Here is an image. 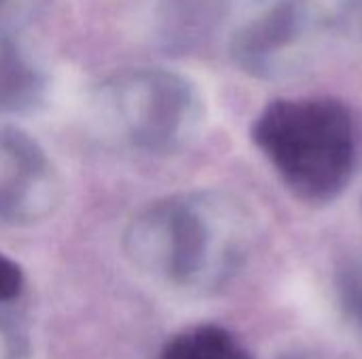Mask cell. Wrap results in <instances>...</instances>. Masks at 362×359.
I'll list each match as a JSON object with an SVG mask.
<instances>
[{
    "instance_id": "cell-1",
    "label": "cell",
    "mask_w": 362,
    "mask_h": 359,
    "mask_svg": "<svg viewBox=\"0 0 362 359\" xmlns=\"http://www.w3.org/2000/svg\"><path fill=\"white\" fill-rule=\"evenodd\" d=\"M250 218L221 193H185L140 212L127 229L129 258L189 292H216L235 277L250 248Z\"/></svg>"
},
{
    "instance_id": "cell-2",
    "label": "cell",
    "mask_w": 362,
    "mask_h": 359,
    "mask_svg": "<svg viewBox=\"0 0 362 359\" xmlns=\"http://www.w3.org/2000/svg\"><path fill=\"white\" fill-rule=\"evenodd\" d=\"M252 142L305 203H331L350 184L356 163L354 123L350 110L333 97L272 102L252 125Z\"/></svg>"
},
{
    "instance_id": "cell-3",
    "label": "cell",
    "mask_w": 362,
    "mask_h": 359,
    "mask_svg": "<svg viewBox=\"0 0 362 359\" xmlns=\"http://www.w3.org/2000/svg\"><path fill=\"white\" fill-rule=\"evenodd\" d=\"M104 104L125 142L148 154H172L189 146L204 123L197 87L163 68H140L104 87Z\"/></svg>"
},
{
    "instance_id": "cell-4",
    "label": "cell",
    "mask_w": 362,
    "mask_h": 359,
    "mask_svg": "<svg viewBox=\"0 0 362 359\" xmlns=\"http://www.w3.org/2000/svg\"><path fill=\"white\" fill-rule=\"evenodd\" d=\"M312 0H255L229 38V55L255 78L291 70L314 30Z\"/></svg>"
},
{
    "instance_id": "cell-5",
    "label": "cell",
    "mask_w": 362,
    "mask_h": 359,
    "mask_svg": "<svg viewBox=\"0 0 362 359\" xmlns=\"http://www.w3.org/2000/svg\"><path fill=\"white\" fill-rule=\"evenodd\" d=\"M57 180L40 144L17 127L0 129V222L45 218L57 203Z\"/></svg>"
},
{
    "instance_id": "cell-6",
    "label": "cell",
    "mask_w": 362,
    "mask_h": 359,
    "mask_svg": "<svg viewBox=\"0 0 362 359\" xmlns=\"http://www.w3.org/2000/svg\"><path fill=\"white\" fill-rule=\"evenodd\" d=\"M229 0H159L157 38L174 55H187L202 49L223 25Z\"/></svg>"
},
{
    "instance_id": "cell-7",
    "label": "cell",
    "mask_w": 362,
    "mask_h": 359,
    "mask_svg": "<svg viewBox=\"0 0 362 359\" xmlns=\"http://www.w3.org/2000/svg\"><path fill=\"white\" fill-rule=\"evenodd\" d=\"M45 80L15 38L0 30V114L30 112L42 97Z\"/></svg>"
},
{
    "instance_id": "cell-8",
    "label": "cell",
    "mask_w": 362,
    "mask_h": 359,
    "mask_svg": "<svg viewBox=\"0 0 362 359\" xmlns=\"http://www.w3.org/2000/svg\"><path fill=\"white\" fill-rule=\"evenodd\" d=\"M157 359H252L248 349L225 328L199 324L172 336Z\"/></svg>"
},
{
    "instance_id": "cell-9",
    "label": "cell",
    "mask_w": 362,
    "mask_h": 359,
    "mask_svg": "<svg viewBox=\"0 0 362 359\" xmlns=\"http://www.w3.org/2000/svg\"><path fill=\"white\" fill-rule=\"evenodd\" d=\"M337 294L348 324L362 339V262H350L339 271Z\"/></svg>"
},
{
    "instance_id": "cell-10",
    "label": "cell",
    "mask_w": 362,
    "mask_h": 359,
    "mask_svg": "<svg viewBox=\"0 0 362 359\" xmlns=\"http://www.w3.org/2000/svg\"><path fill=\"white\" fill-rule=\"evenodd\" d=\"M30 345L19 324L0 311V359H28Z\"/></svg>"
},
{
    "instance_id": "cell-11",
    "label": "cell",
    "mask_w": 362,
    "mask_h": 359,
    "mask_svg": "<svg viewBox=\"0 0 362 359\" xmlns=\"http://www.w3.org/2000/svg\"><path fill=\"white\" fill-rule=\"evenodd\" d=\"M25 277L21 267L8 256L0 254V305H6L21 296Z\"/></svg>"
},
{
    "instance_id": "cell-12",
    "label": "cell",
    "mask_w": 362,
    "mask_h": 359,
    "mask_svg": "<svg viewBox=\"0 0 362 359\" xmlns=\"http://www.w3.org/2000/svg\"><path fill=\"white\" fill-rule=\"evenodd\" d=\"M346 23L350 32L358 38L362 44V0H350L346 8Z\"/></svg>"
},
{
    "instance_id": "cell-13",
    "label": "cell",
    "mask_w": 362,
    "mask_h": 359,
    "mask_svg": "<svg viewBox=\"0 0 362 359\" xmlns=\"http://www.w3.org/2000/svg\"><path fill=\"white\" fill-rule=\"evenodd\" d=\"M278 359H312L310 355L301 353V351H288V353H282Z\"/></svg>"
},
{
    "instance_id": "cell-14",
    "label": "cell",
    "mask_w": 362,
    "mask_h": 359,
    "mask_svg": "<svg viewBox=\"0 0 362 359\" xmlns=\"http://www.w3.org/2000/svg\"><path fill=\"white\" fill-rule=\"evenodd\" d=\"M8 6H11V0H0V17H4V15H6Z\"/></svg>"
}]
</instances>
